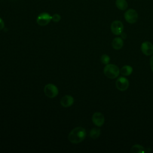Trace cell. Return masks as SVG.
Listing matches in <instances>:
<instances>
[{"label":"cell","mask_w":153,"mask_h":153,"mask_svg":"<svg viewBox=\"0 0 153 153\" xmlns=\"http://www.w3.org/2000/svg\"><path fill=\"white\" fill-rule=\"evenodd\" d=\"M87 135L86 131L82 127H77L72 129L68 134L69 140L75 144L79 143L83 141Z\"/></svg>","instance_id":"1"},{"label":"cell","mask_w":153,"mask_h":153,"mask_svg":"<svg viewBox=\"0 0 153 153\" xmlns=\"http://www.w3.org/2000/svg\"><path fill=\"white\" fill-rule=\"evenodd\" d=\"M103 73L107 78L114 79L118 76L120 71L117 65L114 64H108L106 65L103 69Z\"/></svg>","instance_id":"2"},{"label":"cell","mask_w":153,"mask_h":153,"mask_svg":"<svg viewBox=\"0 0 153 153\" xmlns=\"http://www.w3.org/2000/svg\"><path fill=\"white\" fill-rule=\"evenodd\" d=\"M124 17L126 22L130 24L136 23L138 20V14L137 11L132 8L127 10L124 13Z\"/></svg>","instance_id":"3"},{"label":"cell","mask_w":153,"mask_h":153,"mask_svg":"<svg viewBox=\"0 0 153 153\" xmlns=\"http://www.w3.org/2000/svg\"><path fill=\"white\" fill-rule=\"evenodd\" d=\"M44 92L45 96L48 97L54 98L58 94L59 90L55 85L53 84H48L44 87Z\"/></svg>","instance_id":"4"},{"label":"cell","mask_w":153,"mask_h":153,"mask_svg":"<svg viewBox=\"0 0 153 153\" xmlns=\"http://www.w3.org/2000/svg\"><path fill=\"white\" fill-rule=\"evenodd\" d=\"M51 20V16L48 13L44 12L39 14L36 18V23L41 26L47 25Z\"/></svg>","instance_id":"5"},{"label":"cell","mask_w":153,"mask_h":153,"mask_svg":"<svg viewBox=\"0 0 153 153\" xmlns=\"http://www.w3.org/2000/svg\"><path fill=\"white\" fill-rule=\"evenodd\" d=\"M111 30L113 34L115 35H120L123 32L124 25L121 21L115 20L111 23Z\"/></svg>","instance_id":"6"},{"label":"cell","mask_w":153,"mask_h":153,"mask_svg":"<svg viewBox=\"0 0 153 153\" xmlns=\"http://www.w3.org/2000/svg\"><path fill=\"white\" fill-rule=\"evenodd\" d=\"M115 85L118 90L123 91L128 88L129 81L126 78L121 76L117 79L115 82Z\"/></svg>","instance_id":"7"},{"label":"cell","mask_w":153,"mask_h":153,"mask_svg":"<svg viewBox=\"0 0 153 153\" xmlns=\"http://www.w3.org/2000/svg\"><path fill=\"white\" fill-rule=\"evenodd\" d=\"M92 121L96 126L101 127L105 123V117L101 112H94L92 116Z\"/></svg>","instance_id":"8"},{"label":"cell","mask_w":153,"mask_h":153,"mask_svg":"<svg viewBox=\"0 0 153 153\" xmlns=\"http://www.w3.org/2000/svg\"><path fill=\"white\" fill-rule=\"evenodd\" d=\"M141 51L146 56L153 54V44L149 41H145L141 45Z\"/></svg>","instance_id":"9"},{"label":"cell","mask_w":153,"mask_h":153,"mask_svg":"<svg viewBox=\"0 0 153 153\" xmlns=\"http://www.w3.org/2000/svg\"><path fill=\"white\" fill-rule=\"evenodd\" d=\"M74 102V99L70 95H65L63 96L60 100V104L63 107L68 108L71 106Z\"/></svg>","instance_id":"10"},{"label":"cell","mask_w":153,"mask_h":153,"mask_svg":"<svg viewBox=\"0 0 153 153\" xmlns=\"http://www.w3.org/2000/svg\"><path fill=\"white\" fill-rule=\"evenodd\" d=\"M124 45V41L122 38L116 37L115 38L112 42V46L115 50H120Z\"/></svg>","instance_id":"11"},{"label":"cell","mask_w":153,"mask_h":153,"mask_svg":"<svg viewBox=\"0 0 153 153\" xmlns=\"http://www.w3.org/2000/svg\"><path fill=\"white\" fill-rule=\"evenodd\" d=\"M133 72V68L131 66L125 65L123 66L120 69V74L123 76H129Z\"/></svg>","instance_id":"12"},{"label":"cell","mask_w":153,"mask_h":153,"mask_svg":"<svg viewBox=\"0 0 153 153\" xmlns=\"http://www.w3.org/2000/svg\"><path fill=\"white\" fill-rule=\"evenodd\" d=\"M115 5L120 10H125L128 7V4L126 0H116Z\"/></svg>","instance_id":"13"},{"label":"cell","mask_w":153,"mask_h":153,"mask_svg":"<svg viewBox=\"0 0 153 153\" xmlns=\"http://www.w3.org/2000/svg\"><path fill=\"white\" fill-rule=\"evenodd\" d=\"M130 152L132 153H143L146 152V151L145 150V148L143 147L142 146L138 144H136L132 146L130 149Z\"/></svg>","instance_id":"14"},{"label":"cell","mask_w":153,"mask_h":153,"mask_svg":"<svg viewBox=\"0 0 153 153\" xmlns=\"http://www.w3.org/2000/svg\"><path fill=\"white\" fill-rule=\"evenodd\" d=\"M101 131L99 128H93L90 131V137L93 139L98 138L100 135Z\"/></svg>","instance_id":"15"},{"label":"cell","mask_w":153,"mask_h":153,"mask_svg":"<svg viewBox=\"0 0 153 153\" xmlns=\"http://www.w3.org/2000/svg\"><path fill=\"white\" fill-rule=\"evenodd\" d=\"M100 60L102 63L104 65H108L109 64V62L110 61V57L107 54H103L100 57Z\"/></svg>","instance_id":"16"},{"label":"cell","mask_w":153,"mask_h":153,"mask_svg":"<svg viewBox=\"0 0 153 153\" xmlns=\"http://www.w3.org/2000/svg\"><path fill=\"white\" fill-rule=\"evenodd\" d=\"M61 19V16L59 14H54L51 16V20L54 22H59Z\"/></svg>","instance_id":"17"},{"label":"cell","mask_w":153,"mask_h":153,"mask_svg":"<svg viewBox=\"0 0 153 153\" xmlns=\"http://www.w3.org/2000/svg\"><path fill=\"white\" fill-rule=\"evenodd\" d=\"M4 27V22L3 21V20L0 18V30H2Z\"/></svg>","instance_id":"18"},{"label":"cell","mask_w":153,"mask_h":153,"mask_svg":"<svg viewBox=\"0 0 153 153\" xmlns=\"http://www.w3.org/2000/svg\"><path fill=\"white\" fill-rule=\"evenodd\" d=\"M150 66L152 71L153 72V56L150 59Z\"/></svg>","instance_id":"19"},{"label":"cell","mask_w":153,"mask_h":153,"mask_svg":"<svg viewBox=\"0 0 153 153\" xmlns=\"http://www.w3.org/2000/svg\"><path fill=\"white\" fill-rule=\"evenodd\" d=\"M121 38H123V39H126V33H124L123 32L121 33Z\"/></svg>","instance_id":"20"}]
</instances>
